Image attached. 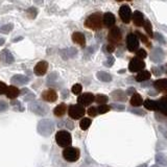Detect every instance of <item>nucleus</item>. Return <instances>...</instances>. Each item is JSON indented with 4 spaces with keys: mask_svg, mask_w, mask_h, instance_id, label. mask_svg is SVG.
<instances>
[{
    "mask_svg": "<svg viewBox=\"0 0 167 167\" xmlns=\"http://www.w3.org/2000/svg\"><path fill=\"white\" fill-rule=\"evenodd\" d=\"M126 47H128L130 52H134V51L138 50L139 48V40H138L137 36L135 34H129L126 36Z\"/></svg>",
    "mask_w": 167,
    "mask_h": 167,
    "instance_id": "obj_8",
    "label": "nucleus"
},
{
    "mask_svg": "<svg viewBox=\"0 0 167 167\" xmlns=\"http://www.w3.org/2000/svg\"><path fill=\"white\" fill-rule=\"evenodd\" d=\"M113 63H114V58H113V56H110V58H108V62L105 63V65H108V66H112Z\"/></svg>",
    "mask_w": 167,
    "mask_h": 167,
    "instance_id": "obj_47",
    "label": "nucleus"
},
{
    "mask_svg": "<svg viewBox=\"0 0 167 167\" xmlns=\"http://www.w3.org/2000/svg\"><path fill=\"white\" fill-rule=\"evenodd\" d=\"M96 76H97V78L99 79V81L105 82V83H109V82L112 81V75L110 73H108V72H105V71L97 72Z\"/></svg>",
    "mask_w": 167,
    "mask_h": 167,
    "instance_id": "obj_25",
    "label": "nucleus"
},
{
    "mask_svg": "<svg viewBox=\"0 0 167 167\" xmlns=\"http://www.w3.org/2000/svg\"><path fill=\"white\" fill-rule=\"evenodd\" d=\"M121 32L120 29H119L117 26H114L112 27L111 29H110L109 32V36H108V40H109L110 44L111 45H116V44H118L119 42L121 41Z\"/></svg>",
    "mask_w": 167,
    "mask_h": 167,
    "instance_id": "obj_7",
    "label": "nucleus"
},
{
    "mask_svg": "<svg viewBox=\"0 0 167 167\" xmlns=\"http://www.w3.org/2000/svg\"><path fill=\"white\" fill-rule=\"evenodd\" d=\"M79 155H81L79 149L76 147L69 146L63 150V157L68 162H76L79 159Z\"/></svg>",
    "mask_w": 167,
    "mask_h": 167,
    "instance_id": "obj_5",
    "label": "nucleus"
},
{
    "mask_svg": "<svg viewBox=\"0 0 167 167\" xmlns=\"http://www.w3.org/2000/svg\"><path fill=\"white\" fill-rule=\"evenodd\" d=\"M150 78V72L146 70H142L136 75V81L137 82H144Z\"/></svg>",
    "mask_w": 167,
    "mask_h": 167,
    "instance_id": "obj_27",
    "label": "nucleus"
},
{
    "mask_svg": "<svg viewBox=\"0 0 167 167\" xmlns=\"http://www.w3.org/2000/svg\"><path fill=\"white\" fill-rule=\"evenodd\" d=\"M41 97L44 102H55L58 99V93L53 89H48V90L43 91L41 94Z\"/></svg>",
    "mask_w": 167,
    "mask_h": 167,
    "instance_id": "obj_12",
    "label": "nucleus"
},
{
    "mask_svg": "<svg viewBox=\"0 0 167 167\" xmlns=\"http://www.w3.org/2000/svg\"><path fill=\"white\" fill-rule=\"evenodd\" d=\"M29 110L32 113L40 116H44L46 115L49 111V108L43 102H40V100H34L32 103L29 105Z\"/></svg>",
    "mask_w": 167,
    "mask_h": 167,
    "instance_id": "obj_4",
    "label": "nucleus"
},
{
    "mask_svg": "<svg viewBox=\"0 0 167 167\" xmlns=\"http://www.w3.org/2000/svg\"><path fill=\"white\" fill-rule=\"evenodd\" d=\"M82 90H83V87H82V85H79V84H75L74 86L72 87V89H71L72 93L75 94V95H78V94H81Z\"/></svg>",
    "mask_w": 167,
    "mask_h": 167,
    "instance_id": "obj_36",
    "label": "nucleus"
},
{
    "mask_svg": "<svg viewBox=\"0 0 167 167\" xmlns=\"http://www.w3.org/2000/svg\"><path fill=\"white\" fill-rule=\"evenodd\" d=\"M91 123H92V120L89 118H83L81 120V122H79V126H81V129L83 131H86L88 130L89 128H90Z\"/></svg>",
    "mask_w": 167,
    "mask_h": 167,
    "instance_id": "obj_31",
    "label": "nucleus"
},
{
    "mask_svg": "<svg viewBox=\"0 0 167 167\" xmlns=\"http://www.w3.org/2000/svg\"><path fill=\"white\" fill-rule=\"evenodd\" d=\"M47 70H48V63L45 62V61L39 62L34 68L35 74L38 75V76H43V75L47 72Z\"/></svg>",
    "mask_w": 167,
    "mask_h": 167,
    "instance_id": "obj_13",
    "label": "nucleus"
},
{
    "mask_svg": "<svg viewBox=\"0 0 167 167\" xmlns=\"http://www.w3.org/2000/svg\"><path fill=\"white\" fill-rule=\"evenodd\" d=\"M152 167H159L158 165H154V166H152Z\"/></svg>",
    "mask_w": 167,
    "mask_h": 167,
    "instance_id": "obj_53",
    "label": "nucleus"
},
{
    "mask_svg": "<svg viewBox=\"0 0 167 167\" xmlns=\"http://www.w3.org/2000/svg\"><path fill=\"white\" fill-rule=\"evenodd\" d=\"M136 92V90L134 88H130V89H128V91H126V95H131V94H135Z\"/></svg>",
    "mask_w": 167,
    "mask_h": 167,
    "instance_id": "obj_48",
    "label": "nucleus"
},
{
    "mask_svg": "<svg viewBox=\"0 0 167 167\" xmlns=\"http://www.w3.org/2000/svg\"><path fill=\"white\" fill-rule=\"evenodd\" d=\"M97 108H95V107H90L88 109V114H89V116H91V117H94V116H96L97 115Z\"/></svg>",
    "mask_w": 167,
    "mask_h": 167,
    "instance_id": "obj_39",
    "label": "nucleus"
},
{
    "mask_svg": "<svg viewBox=\"0 0 167 167\" xmlns=\"http://www.w3.org/2000/svg\"><path fill=\"white\" fill-rule=\"evenodd\" d=\"M133 113H135V114H138V115H144L145 114V112L144 111H135V110H133V111H132Z\"/></svg>",
    "mask_w": 167,
    "mask_h": 167,
    "instance_id": "obj_49",
    "label": "nucleus"
},
{
    "mask_svg": "<svg viewBox=\"0 0 167 167\" xmlns=\"http://www.w3.org/2000/svg\"><path fill=\"white\" fill-rule=\"evenodd\" d=\"M152 72H154V73L155 74H157V75H160V74H161V72H160L159 71V70H158V68H152Z\"/></svg>",
    "mask_w": 167,
    "mask_h": 167,
    "instance_id": "obj_50",
    "label": "nucleus"
},
{
    "mask_svg": "<svg viewBox=\"0 0 167 167\" xmlns=\"http://www.w3.org/2000/svg\"><path fill=\"white\" fill-rule=\"evenodd\" d=\"M137 167H147V164H141V165L137 166Z\"/></svg>",
    "mask_w": 167,
    "mask_h": 167,
    "instance_id": "obj_52",
    "label": "nucleus"
},
{
    "mask_svg": "<svg viewBox=\"0 0 167 167\" xmlns=\"http://www.w3.org/2000/svg\"><path fill=\"white\" fill-rule=\"evenodd\" d=\"M13 27H14L13 24H5L3 25V26H1L0 32H1V34H8V32L13 29Z\"/></svg>",
    "mask_w": 167,
    "mask_h": 167,
    "instance_id": "obj_35",
    "label": "nucleus"
},
{
    "mask_svg": "<svg viewBox=\"0 0 167 167\" xmlns=\"http://www.w3.org/2000/svg\"><path fill=\"white\" fill-rule=\"evenodd\" d=\"M77 50L75 48H69V49H64V50L61 51V55H62L63 58L65 60H68L70 58H73V56L76 55Z\"/></svg>",
    "mask_w": 167,
    "mask_h": 167,
    "instance_id": "obj_23",
    "label": "nucleus"
},
{
    "mask_svg": "<svg viewBox=\"0 0 167 167\" xmlns=\"http://www.w3.org/2000/svg\"><path fill=\"white\" fill-rule=\"evenodd\" d=\"M112 97L114 98L115 100H118V102H125L126 94H124L123 91L117 90V91H114V92L112 93Z\"/></svg>",
    "mask_w": 167,
    "mask_h": 167,
    "instance_id": "obj_28",
    "label": "nucleus"
},
{
    "mask_svg": "<svg viewBox=\"0 0 167 167\" xmlns=\"http://www.w3.org/2000/svg\"><path fill=\"white\" fill-rule=\"evenodd\" d=\"M29 81H30L29 77L25 76V75H22V74L14 75V76L11 78V83L15 84V85H25V84H27Z\"/></svg>",
    "mask_w": 167,
    "mask_h": 167,
    "instance_id": "obj_15",
    "label": "nucleus"
},
{
    "mask_svg": "<svg viewBox=\"0 0 167 167\" xmlns=\"http://www.w3.org/2000/svg\"><path fill=\"white\" fill-rule=\"evenodd\" d=\"M0 58H1V60L3 61L4 63H6V64H12V63H14V61H15L13 55L9 52L8 49H3V50L0 52Z\"/></svg>",
    "mask_w": 167,
    "mask_h": 167,
    "instance_id": "obj_18",
    "label": "nucleus"
},
{
    "mask_svg": "<svg viewBox=\"0 0 167 167\" xmlns=\"http://www.w3.org/2000/svg\"><path fill=\"white\" fill-rule=\"evenodd\" d=\"M6 90H8V87H6V85L4 84L3 82H0V95H2V94H5Z\"/></svg>",
    "mask_w": 167,
    "mask_h": 167,
    "instance_id": "obj_42",
    "label": "nucleus"
},
{
    "mask_svg": "<svg viewBox=\"0 0 167 167\" xmlns=\"http://www.w3.org/2000/svg\"><path fill=\"white\" fill-rule=\"evenodd\" d=\"M66 111H67V105H66L65 103H60V105H58L55 108L53 113H55L56 117H63L65 115Z\"/></svg>",
    "mask_w": 167,
    "mask_h": 167,
    "instance_id": "obj_22",
    "label": "nucleus"
},
{
    "mask_svg": "<svg viewBox=\"0 0 167 167\" xmlns=\"http://www.w3.org/2000/svg\"><path fill=\"white\" fill-rule=\"evenodd\" d=\"M102 22H103V25H105V27H112L113 25L115 24V22H116V18H115L114 14L105 13V15H103Z\"/></svg>",
    "mask_w": 167,
    "mask_h": 167,
    "instance_id": "obj_14",
    "label": "nucleus"
},
{
    "mask_svg": "<svg viewBox=\"0 0 167 167\" xmlns=\"http://www.w3.org/2000/svg\"><path fill=\"white\" fill-rule=\"evenodd\" d=\"M65 124H66V128L67 129H69V130H73V128H74V124H73V122H71L70 120H66L65 121Z\"/></svg>",
    "mask_w": 167,
    "mask_h": 167,
    "instance_id": "obj_43",
    "label": "nucleus"
},
{
    "mask_svg": "<svg viewBox=\"0 0 167 167\" xmlns=\"http://www.w3.org/2000/svg\"><path fill=\"white\" fill-rule=\"evenodd\" d=\"M158 105V110L162 113L163 115L167 116V96H163L157 102Z\"/></svg>",
    "mask_w": 167,
    "mask_h": 167,
    "instance_id": "obj_20",
    "label": "nucleus"
},
{
    "mask_svg": "<svg viewBox=\"0 0 167 167\" xmlns=\"http://www.w3.org/2000/svg\"><path fill=\"white\" fill-rule=\"evenodd\" d=\"M4 42H5V40L3 39V38H0V46H2L4 44Z\"/></svg>",
    "mask_w": 167,
    "mask_h": 167,
    "instance_id": "obj_51",
    "label": "nucleus"
},
{
    "mask_svg": "<svg viewBox=\"0 0 167 167\" xmlns=\"http://www.w3.org/2000/svg\"><path fill=\"white\" fill-rule=\"evenodd\" d=\"M55 141L58 146L67 149V147H69L71 145L72 142L71 134L67 131H58L55 134Z\"/></svg>",
    "mask_w": 167,
    "mask_h": 167,
    "instance_id": "obj_3",
    "label": "nucleus"
},
{
    "mask_svg": "<svg viewBox=\"0 0 167 167\" xmlns=\"http://www.w3.org/2000/svg\"><path fill=\"white\" fill-rule=\"evenodd\" d=\"M111 110V107L110 105H102L97 108V112L99 114H105V113H108Z\"/></svg>",
    "mask_w": 167,
    "mask_h": 167,
    "instance_id": "obj_34",
    "label": "nucleus"
},
{
    "mask_svg": "<svg viewBox=\"0 0 167 167\" xmlns=\"http://www.w3.org/2000/svg\"><path fill=\"white\" fill-rule=\"evenodd\" d=\"M155 38H156L157 40H159V42H161V43H165V39H164V38L162 37L159 32H156V36H155Z\"/></svg>",
    "mask_w": 167,
    "mask_h": 167,
    "instance_id": "obj_45",
    "label": "nucleus"
},
{
    "mask_svg": "<svg viewBox=\"0 0 167 167\" xmlns=\"http://www.w3.org/2000/svg\"><path fill=\"white\" fill-rule=\"evenodd\" d=\"M27 15L29 16V18L34 19V18L37 16V9L35 8H30L27 11Z\"/></svg>",
    "mask_w": 167,
    "mask_h": 167,
    "instance_id": "obj_40",
    "label": "nucleus"
},
{
    "mask_svg": "<svg viewBox=\"0 0 167 167\" xmlns=\"http://www.w3.org/2000/svg\"><path fill=\"white\" fill-rule=\"evenodd\" d=\"M19 94H20V91L17 87L15 86H9L8 87V90H6V97L9 98V99H15L16 97H18Z\"/></svg>",
    "mask_w": 167,
    "mask_h": 167,
    "instance_id": "obj_21",
    "label": "nucleus"
},
{
    "mask_svg": "<svg viewBox=\"0 0 167 167\" xmlns=\"http://www.w3.org/2000/svg\"><path fill=\"white\" fill-rule=\"evenodd\" d=\"M164 52L163 50H162L161 48H156L155 50L152 51V55H150V58H152V60L154 61V62H161L162 60L164 58Z\"/></svg>",
    "mask_w": 167,
    "mask_h": 167,
    "instance_id": "obj_19",
    "label": "nucleus"
},
{
    "mask_svg": "<svg viewBox=\"0 0 167 167\" xmlns=\"http://www.w3.org/2000/svg\"><path fill=\"white\" fill-rule=\"evenodd\" d=\"M37 129L40 135L44 136V137H48L52 134L53 130H55V123L49 119H42L38 123Z\"/></svg>",
    "mask_w": 167,
    "mask_h": 167,
    "instance_id": "obj_2",
    "label": "nucleus"
},
{
    "mask_svg": "<svg viewBox=\"0 0 167 167\" xmlns=\"http://www.w3.org/2000/svg\"><path fill=\"white\" fill-rule=\"evenodd\" d=\"M113 108H115V110H117V111H123L125 108H124V105H116V103H113L112 105Z\"/></svg>",
    "mask_w": 167,
    "mask_h": 167,
    "instance_id": "obj_44",
    "label": "nucleus"
},
{
    "mask_svg": "<svg viewBox=\"0 0 167 167\" xmlns=\"http://www.w3.org/2000/svg\"><path fill=\"white\" fill-rule=\"evenodd\" d=\"M130 102H131V105H133V107H139V105H141L143 103L142 96L138 93H135L133 96H132Z\"/></svg>",
    "mask_w": 167,
    "mask_h": 167,
    "instance_id": "obj_24",
    "label": "nucleus"
},
{
    "mask_svg": "<svg viewBox=\"0 0 167 167\" xmlns=\"http://www.w3.org/2000/svg\"><path fill=\"white\" fill-rule=\"evenodd\" d=\"M103 15L102 13H94L91 14L88 18L85 20V27L90 28L92 30H99L102 27Z\"/></svg>",
    "mask_w": 167,
    "mask_h": 167,
    "instance_id": "obj_1",
    "label": "nucleus"
},
{
    "mask_svg": "<svg viewBox=\"0 0 167 167\" xmlns=\"http://www.w3.org/2000/svg\"><path fill=\"white\" fill-rule=\"evenodd\" d=\"M136 55H137L138 58L142 60V58H146L147 53H146V51H145L144 49L140 48V49H138V50H137V52H136Z\"/></svg>",
    "mask_w": 167,
    "mask_h": 167,
    "instance_id": "obj_37",
    "label": "nucleus"
},
{
    "mask_svg": "<svg viewBox=\"0 0 167 167\" xmlns=\"http://www.w3.org/2000/svg\"><path fill=\"white\" fill-rule=\"evenodd\" d=\"M144 67H145L144 61L138 58L137 56L132 58L130 64H129V70L131 72H140L144 69Z\"/></svg>",
    "mask_w": 167,
    "mask_h": 167,
    "instance_id": "obj_9",
    "label": "nucleus"
},
{
    "mask_svg": "<svg viewBox=\"0 0 167 167\" xmlns=\"http://www.w3.org/2000/svg\"><path fill=\"white\" fill-rule=\"evenodd\" d=\"M143 26H144L145 32H147V35H149L150 38L154 37V32H152V23H150V21L149 20V19L144 21V24H143Z\"/></svg>",
    "mask_w": 167,
    "mask_h": 167,
    "instance_id": "obj_30",
    "label": "nucleus"
},
{
    "mask_svg": "<svg viewBox=\"0 0 167 167\" xmlns=\"http://www.w3.org/2000/svg\"><path fill=\"white\" fill-rule=\"evenodd\" d=\"M8 109V105L3 100H0V112H5Z\"/></svg>",
    "mask_w": 167,
    "mask_h": 167,
    "instance_id": "obj_41",
    "label": "nucleus"
},
{
    "mask_svg": "<svg viewBox=\"0 0 167 167\" xmlns=\"http://www.w3.org/2000/svg\"><path fill=\"white\" fill-rule=\"evenodd\" d=\"M119 17L122 20V22H124L125 24L130 23L131 19L133 18V13H132V9L129 5H122L119 8Z\"/></svg>",
    "mask_w": 167,
    "mask_h": 167,
    "instance_id": "obj_10",
    "label": "nucleus"
},
{
    "mask_svg": "<svg viewBox=\"0 0 167 167\" xmlns=\"http://www.w3.org/2000/svg\"><path fill=\"white\" fill-rule=\"evenodd\" d=\"M133 21L136 26H143L144 24V16L139 11H135L133 14Z\"/></svg>",
    "mask_w": 167,
    "mask_h": 167,
    "instance_id": "obj_17",
    "label": "nucleus"
},
{
    "mask_svg": "<svg viewBox=\"0 0 167 167\" xmlns=\"http://www.w3.org/2000/svg\"><path fill=\"white\" fill-rule=\"evenodd\" d=\"M156 161L160 165L167 166V155L165 154H158L156 156Z\"/></svg>",
    "mask_w": 167,
    "mask_h": 167,
    "instance_id": "obj_29",
    "label": "nucleus"
},
{
    "mask_svg": "<svg viewBox=\"0 0 167 167\" xmlns=\"http://www.w3.org/2000/svg\"><path fill=\"white\" fill-rule=\"evenodd\" d=\"M154 85L159 90H164V89H167V79H158L155 82Z\"/></svg>",
    "mask_w": 167,
    "mask_h": 167,
    "instance_id": "obj_32",
    "label": "nucleus"
},
{
    "mask_svg": "<svg viewBox=\"0 0 167 167\" xmlns=\"http://www.w3.org/2000/svg\"><path fill=\"white\" fill-rule=\"evenodd\" d=\"M143 105H144L145 109L150 110V111H158L157 102H154V100H152V99H146L143 102Z\"/></svg>",
    "mask_w": 167,
    "mask_h": 167,
    "instance_id": "obj_26",
    "label": "nucleus"
},
{
    "mask_svg": "<svg viewBox=\"0 0 167 167\" xmlns=\"http://www.w3.org/2000/svg\"><path fill=\"white\" fill-rule=\"evenodd\" d=\"M105 48H107L108 52H110V53H112V52H114V51H115V46L114 45H111V44H109V45L105 47Z\"/></svg>",
    "mask_w": 167,
    "mask_h": 167,
    "instance_id": "obj_46",
    "label": "nucleus"
},
{
    "mask_svg": "<svg viewBox=\"0 0 167 167\" xmlns=\"http://www.w3.org/2000/svg\"><path fill=\"white\" fill-rule=\"evenodd\" d=\"M93 102H95V96L92 93H84L82 95L78 96L77 98V102L78 105H81L82 107H87L90 105Z\"/></svg>",
    "mask_w": 167,
    "mask_h": 167,
    "instance_id": "obj_11",
    "label": "nucleus"
},
{
    "mask_svg": "<svg viewBox=\"0 0 167 167\" xmlns=\"http://www.w3.org/2000/svg\"><path fill=\"white\" fill-rule=\"evenodd\" d=\"M109 100V97L107 95H102V94H98V95L95 96V102L97 103H99L100 105H105Z\"/></svg>",
    "mask_w": 167,
    "mask_h": 167,
    "instance_id": "obj_33",
    "label": "nucleus"
},
{
    "mask_svg": "<svg viewBox=\"0 0 167 167\" xmlns=\"http://www.w3.org/2000/svg\"><path fill=\"white\" fill-rule=\"evenodd\" d=\"M85 111L84 107H82L81 105H71L68 109V114H69V117L72 119H79L81 117H84Z\"/></svg>",
    "mask_w": 167,
    "mask_h": 167,
    "instance_id": "obj_6",
    "label": "nucleus"
},
{
    "mask_svg": "<svg viewBox=\"0 0 167 167\" xmlns=\"http://www.w3.org/2000/svg\"><path fill=\"white\" fill-rule=\"evenodd\" d=\"M136 34L138 35V37L140 38V39H141V41H142L143 43L145 44V45H147V46H149V47L150 46V43H149V40H147V38L145 37L144 35H142V34H141V32H136Z\"/></svg>",
    "mask_w": 167,
    "mask_h": 167,
    "instance_id": "obj_38",
    "label": "nucleus"
},
{
    "mask_svg": "<svg viewBox=\"0 0 167 167\" xmlns=\"http://www.w3.org/2000/svg\"><path fill=\"white\" fill-rule=\"evenodd\" d=\"M72 41L79 46H85V44H86V38H85L83 32H75L72 35Z\"/></svg>",
    "mask_w": 167,
    "mask_h": 167,
    "instance_id": "obj_16",
    "label": "nucleus"
}]
</instances>
